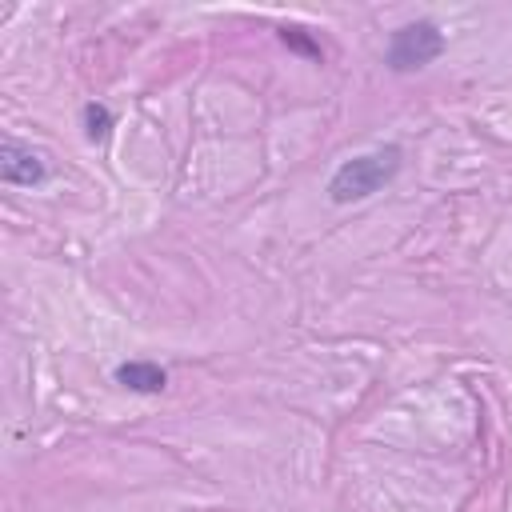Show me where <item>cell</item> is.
<instances>
[{"instance_id":"3957f363","label":"cell","mask_w":512,"mask_h":512,"mask_svg":"<svg viewBox=\"0 0 512 512\" xmlns=\"http://www.w3.org/2000/svg\"><path fill=\"white\" fill-rule=\"evenodd\" d=\"M0 176H4V184L36 188V184L48 180V164H44L40 152H32L28 144H20V140L8 136V140L0 144Z\"/></svg>"},{"instance_id":"6da1fadb","label":"cell","mask_w":512,"mask_h":512,"mask_svg":"<svg viewBox=\"0 0 512 512\" xmlns=\"http://www.w3.org/2000/svg\"><path fill=\"white\" fill-rule=\"evenodd\" d=\"M396 172H400V148H396V144L372 148V152H364V156L344 160V164L332 172L328 196H332V204L368 200V196H376L388 180H396Z\"/></svg>"},{"instance_id":"8992f818","label":"cell","mask_w":512,"mask_h":512,"mask_svg":"<svg viewBox=\"0 0 512 512\" xmlns=\"http://www.w3.org/2000/svg\"><path fill=\"white\" fill-rule=\"evenodd\" d=\"M280 40L288 44V48H296V52H304L308 60H320V44L316 40H308L300 28H280Z\"/></svg>"},{"instance_id":"7a4b0ae2","label":"cell","mask_w":512,"mask_h":512,"mask_svg":"<svg viewBox=\"0 0 512 512\" xmlns=\"http://www.w3.org/2000/svg\"><path fill=\"white\" fill-rule=\"evenodd\" d=\"M448 40L444 32L432 24V20H412V24H400L392 36H388V52H384V64L392 72H420L428 68L436 56H444Z\"/></svg>"},{"instance_id":"277c9868","label":"cell","mask_w":512,"mask_h":512,"mask_svg":"<svg viewBox=\"0 0 512 512\" xmlns=\"http://www.w3.org/2000/svg\"><path fill=\"white\" fill-rule=\"evenodd\" d=\"M116 384L128 388V392H140V396H156L168 388V372L156 364V360H124L116 364Z\"/></svg>"},{"instance_id":"5b68a950","label":"cell","mask_w":512,"mask_h":512,"mask_svg":"<svg viewBox=\"0 0 512 512\" xmlns=\"http://www.w3.org/2000/svg\"><path fill=\"white\" fill-rule=\"evenodd\" d=\"M84 132H88V140H108V132H112V112L104 108V104H84Z\"/></svg>"}]
</instances>
